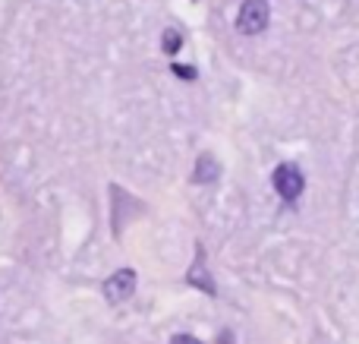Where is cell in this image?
Here are the masks:
<instances>
[{
  "mask_svg": "<svg viewBox=\"0 0 359 344\" xmlns=\"http://www.w3.org/2000/svg\"><path fill=\"white\" fill-rule=\"evenodd\" d=\"M186 282L196 284V288H202L205 294H215V282L208 278V269H205V253L198 250L196 253V265L189 269V275H186Z\"/></svg>",
  "mask_w": 359,
  "mask_h": 344,
  "instance_id": "277c9868",
  "label": "cell"
},
{
  "mask_svg": "<svg viewBox=\"0 0 359 344\" xmlns=\"http://www.w3.org/2000/svg\"><path fill=\"white\" fill-rule=\"evenodd\" d=\"M303 187H306V180H303V174H299L297 164H280V168L274 171V190H278L280 199H287V202L299 199Z\"/></svg>",
  "mask_w": 359,
  "mask_h": 344,
  "instance_id": "7a4b0ae2",
  "label": "cell"
},
{
  "mask_svg": "<svg viewBox=\"0 0 359 344\" xmlns=\"http://www.w3.org/2000/svg\"><path fill=\"white\" fill-rule=\"evenodd\" d=\"M133 291H136V272H133V269H120V272H114V275L104 282V297H107L111 303H123V300H130Z\"/></svg>",
  "mask_w": 359,
  "mask_h": 344,
  "instance_id": "3957f363",
  "label": "cell"
},
{
  "mask_svg": "<svg viewBox=\"0 0 359 344\" xmlns=\"http://www.w3.org/2000/svg\"><path fill=\"white\" fill-rule=\"evenodd\" d=\"M174 344H202V341H198V338H192V335H177Z\"/></svg>",
  "mask_w": 359,
  "mask_h": 344,
  "instance_id": "ba28073f",
  "label": "cell"
},
{
  "mask_svg": "<svg viewBox=\"0 0 359 344\" xmlns=\"http://www.w3.org/2000/svg\"><path fill=\"white\" fill-rule=\"evenodd\" d=\"M174 73L180 76V79H196V70L192 67H174Z\"/></svg>",
  "mask_w": 359,
  "mask_h": 344,
  "instance_id": "52a82bcc",
  "label": "cell"
},
{
  "mask_svg": "<svg viewBox=\"0 0 359 344\" xmlns=\"http://www.w3.org/2000/svg\"><path fill=\"white\" fill-rule=\"evenodd\" d=\"M217 171H221V168H217L215 158L202 155L196 161V174H192V180H196V183H211V180H217Z\"/></svg>",
  "mask_w": 359,
  "mask_h": 344,
  "instance_id": "5b68a950",
  "label": "cell"
},
{
  "mask_svg": "<svg viewBox=\"0 0 359 344\" xmlns=\"http://www.w3.org/2000/svg\"><path fill=\"white\" fill-rule=\"evenodd\" d=\"M180 44H183V38H180V32H177V29H168V32L161 35V48L168 51V54H177Z\"/></svg>",
  "mask_w": 359,
  "mask_h": 344,
  "instance_id": "8992f818",
  "label": "cell"
},
{
  "mask_svg": "<svg viewBox=\"0 0 359 344\" xmlns=\"http://www.w3.org/2000/svg\"><path fill=\"white\" fill-rule=\"evenodd\" d=\"M268 16H271V10H268L265 0H246L240 6V16H236V29L243 35H259V32H265Z\"/></svg>",
  "mask_w": 359,
  "mask_h": 344,
  "instance_id": "6da1fadb",
  "label": "cell"
}]
</instances>
